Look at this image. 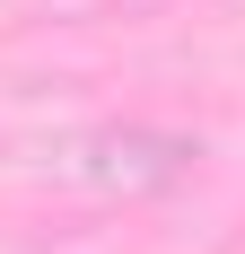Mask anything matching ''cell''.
Here are the masks:
<instances>
[{
  "instance_id": "cell-1",
  "label": "cell",
  "mask_w": 245,
  "mask_h": 254,
  "mask_svg": "<svg viewBox=\"0 0 245 254\" xmlns=\"http://www.w3.org/2000/svg\"><path fill=\"white\" fill-rule=\"evenodd\" d=\"M79 158H88V176H97V184L158 193V184H175V176L201 158V140H184V131H140V123H131V131H97Z\"/></svg>"
}]
</instances>
